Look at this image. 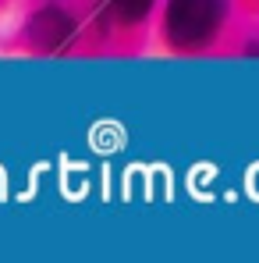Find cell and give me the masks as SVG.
Listing matches in <instances>:
<instances>
[{"mask_svg": "<svg viewBox=\"0 0 259 263\" xmlns=\"http://www.w3.org/2000/svg\"><path fill=\"white\" fill-rule=\"evenodd\" d=\"M153 4L156 0H99L107 22H114V25H135V22H142L153 11Z\"/></svg>", "mask_w": 259, "mask_h": 263, "instance_id": "3", "label": "cell"}, {"mask_svg": "<svg viewBox=\"0 0 259 263\" xmlns=\"http://www.w3.org/2000/svg\"><path fill=\"white\" fill-rule=\"evenodd\" d=\"M32 40L43 50H64L75 40V22L61 7H46L43 14H36V22H32Z\"/></svg>", "mask_w": 259, "mask_h": 263, "instance_id": "2", "label": "cell"}, {"mask_svg": "<svg viewBox=\"0 0 259 263\" xmlns=\"http://www.w3.org/2000/svg\"><path fill=\"white\" fill-rule=\"evenodd\" d=\"M227 18V0H167L164 36L177 50H199L220 32Z\"/></svg>", "mask_w": 259, "mask_h": 263, "instance_id": "1", "label": "cell"}]
</instances>
